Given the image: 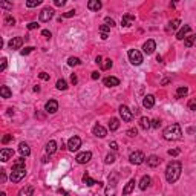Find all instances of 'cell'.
Returning <instances> with one entry per match:
<instances>
[{
  "label": "cell",
  "instance_id": "1",
  "mask_svg": "<svg viewBox=\"0 0 196 196\" xmlns=\"http://www.w3.org/2000/svg\"><path fill=\"white\" fill-rule=\"evenodd\" d=\"M181 170H182V165H181L179 161L169 162V165H167V169H165V179H167V182H169V184L176 182L179 179V176H181Z\"/></svg>",
  "mask_w": 196,
  "mask_h": 196
},
{
  "label": "cell",
  "instance_id": "2",
  "mask_svg": "<svg viewBox=\"0 0 196 196\" xmlns=\"http://www.w3.org/2000/svg\"><path fill=\"white\" fill-rule=\"evenodd\" d=\"M164 138L167 140V141H178L181 140V136H182V129H181V126L179 124H170L169 127H165L164 129Z\"/></svg>",
  "mask_w": 196,
  "mask_h": 196
},
{
  "label": "cell",
  "instance_id": "3",
  "mask_svg": "<svg viewBox=\"0 0 196 196\" xmlns=\"http://www.w3.org/2000/svg\"><path fill=\"white\" fill-rule=\"evenodd\" d=\"M25 175H26L25 165L23 167H12V172L9 175V179H11V182H20L22 179L25 178Z\"/></svg>",
  "mask_w": 196,
  "mask_h": 196
},
{
  "label": "cell",
  "instance_id": "4",
  "mask_svg": "<svg viewBox=\"0 0 196 196\" xmlns=\"http://www.w3.org/2000/svg\"><path fill=\"white\" fill-rule=\"evenodd\" d=\"M127 55H129V60H130V63H132V65L140 66V65L143 63V55H141L140 51H136V49H130Z\"/></svg>",
  "mask_w": 196,
  "mask_h": 196
},
{
  "label": "cell",
  "instance_id": "5",
  "mask_svg": "<svg viewBox=\"0 0 196 196\" xmlns=\"http://www.w3.org/2000/svg\"><path fill=\"white\" fill-rule=\"evenodd\" d=\"M144 160H146V156H144L143 152H140V150H136V152H132V153H130V156H129V161H130L132 164H135V165H140V164H143Z\"/></svg>",
  "mask_w": 196,
  "mask_h": 196
},
{
  "label": "cell",
  "instance_id": "6",
  "mask_svg": "<svg viewBox=\"0 0 196 196\" xmlns=\"http://www.w3.org/2000/svg\"><path fill=\"white\" fill-rule=\"evenodd\" d=\"M120 117L123 118V121L130 123V121L133 120V112H132L127 106H120Z\"/></svg>",
  "mask_w": 196,
  "mask_h": 196
},
{
  "label": "cell",
  "instance_id": "7",
  "mask_svg": "<svg viewBox=\"0 0 196 196\" xmlns=\"http://www.w3.org/2000/svg\"><path fill=\"white\" fill-rule=\"evenodd\" d=\"M80 146H81V140H80L78 136H72V138H69V141H68V149H69L71 152H77V150L80 149Z\"/></svg>",
  "mask_w": 196,
  "mask_h": 196
},
{
  "label": "cell",
  "instance_id": "8",
  "mask_svg": "<svg viewBox=\"0 0 196 196\" xmlns=\"http://www.w3.org/2000/svg\"><path fill=\"white\" fill-rule=\"evenodd\" d=\"M54 17V9L52 8H45V9H41V12H40V22H49L51 18Z\"/></svg>",
  "mask_w": 196,
  "mask_h": 196
},
{
  "label": "cell",
  "instance_id": "9",
  "mask_svg": "<svg viewBox=\"0 0 196 196\" xmlns=\"http://www.w3.org/2000/svg\"><path fill=\"white\" fill-rule=\"evenodd\" d=\"M155 49H156V43H155V40H147V41L143 45V51H144V54H147V55L153 54L155 52Z\"/></svg>",
  "mask_w": 196,
  "mask_h": 196
},
{
  "label": "cell",
  "instance_id": "10",
  "mask_svg": "<svg viewBox=\"0 0 196 196\" xmlns=\"http://www.w3.org/2000/svg\"><path fill=\"white\" fill-rule=\"evenodd\" d=\"M92 133H93L95 136H98V138H104L107 135V130L101 124H95L93 129H92Z\"/></svg>",
  "mask_w": 196,
  "mask_h": 196
},
{
  "label": "cell",
  "instance_id": "11",
  "mask_svg": "<svg viewBox=\"0 0 196 196\" xmlns=\"http://www.w3.org/2000/svg\"><path fill=\"white\" fill-rule=\"evenodd\" d=\"M90 158H92V153L90 152H81V153H78L77 155V162L78 164H86V162H89Z\"/></svg>",
  "mask_w": 196,
  "mask_h": 196
},
{
  "label": "cell",
  "instance_id": "12",
  "mask_svg": "<svg viewBox=\"0 0 196 196\" xmlns=\"http://www.w3.org/2000/svg\"><path fill=\"white\" fill-rule=\"evenodd\" d=\"M12 155H14V150L12 149H2L0 150V161H3V162H6L8 160H11L12 158Z\"/></svg>",
  "mask_w": 196,
  "mask_h": 196
},
{
  "label": "cell",
  "instance_id": "13",
  "mask_svg": "<svg viewBox=\"0 0 196 196\" xmlns=\"http://www.w3.org/2000/svg\"><path fill=\"white\" fill-rule=\"evenodd\" d=\"M133 23H135V16L133 14H124L123 18H121V26H124V28L132 26Z\"/></svg>",
  "mask_w": 196,
  "mask_h": 196
},
{
  "label": "cell",
  "instance_id": "14",
  "mask_svg": "<svg viewBox=\"0 0 196 196\" xmlns=\"http://www.w3.org/2000/svg\"><path fill=\"white\" fill-rule=\"evenodd\" d=\"M45 110H46L48 113H55V112L58 110V103H57L55 100H49V101L45 104Z\"/></svg>",
  "mask_w": 196,
  "mask_h": 196
},
{
  "label": "cell",
  "instance_id": "15",
  "mask_svg": "<svg viewBox=\"0 0 196 196\" xmlns=\"http://www.w3.org/2000/svg\"><path fill=\"white\" fill-rule=\"evenodd\" d=\"M103 83H104V86H107V88H115V86L120 84V80H118L117 77H106Z\"/></svg>",
  "mask_w": 196,
  "mask_h": 196
},
{
  "label": "cell",
  "instance_id": "16",
  "mask_svg": "<svg viewBox=\"0 0 196 196\" xmlns=\"http://www.w3.org/2000/svg\"><path fill=\"white\" fill-rule=\"evenodd\" d=\"M8 45H9V48H11V49H20V48H22V45H23V38H22V37H14V38H12Z\"/></svg>",
  "mask_w": 196,
  "mask_h": 196
},
{
  "label": "cell",
  "instance_id": "17",
  "mask_svg": "<svg viewBox=\"0 0 196 196\" xmlns=\"http://www.w3.org/2000/svg\"><path fill=\"white\" fill-rule=\"evenodd\" d=\"M143 106L146 109H152V107L155 106V97L153 95H146L143 100Z\"/></svg>",
  "mask_w": 196,
  "mask_h": 196
},
{
  "label": "cell",
  "instance_id": "18",
  "mask_svg": "<svg viewBox=\"0 0 196 196\" xmlns=\"http://www.w3.org/2000/svg\"><path fill=\"white\" fill-rule=\"evenodd\" d=\"M101 6H103L101 0H89L88 2V8H89L90 11H100Z\"/></svg>",
  "mask_w": 196,
  "mask_h": 196
},
{
  "label": "cell",
  "instance_id": "19",
  "mask_svg": "<svg viewBox=\"0 0 196 196\" xmlns=\"http://www.w3.org/2000/svg\"><path fill=\"white\" fill-rule=\"evenodd\" d=\"M190 32V25H184L181 29L178 31V34H176V38L178 40H184L185 37H187V34Z\"/></svg>",
  "mask_w": 196,
  "mask_h": 196
},
{
  "label": "cell",
  "instance_id": "20",
  "mask_svg": "<svg viewBox=\"0 0 196 196\" xmlns=\"http://www.w3.org/2000/svg\"><path fill=\"white\" fill-rule=\"evenodd\" d=\"M179 25H181V20H179V18L170 20V22H169V25L165 26V31H167V32H172V31H175V29L178 28Z\"/></svg>",
  "mask_w": 196,
  "mask_h": 196
},
{
  "label": "cell",
  "instance_id": "21",
  "mask_svg": "<svg viewBox=\"0 0 196 196\" xmlns=\"http://www.w3.org/2000/svg\"><path fill=\"white\" fill-rule=\"evenodd\" d=\"M18 152H20L22 156H29L31 149H29V146H28L26 143H20V146H18Z\"/></svg>",
  "mask_w": 196,
  "mask_h": 196
},
{
  "label": "cell",
  "instance_id": "22",
  "mask_svg": "<svg viewBox=\"0 0 196 196\" xmlns=\"http://www.w3.org/2000/svg\"><path fill=\"white\" fill-rule=\"evenodd\" d=\"M160 162H161V160L156 155H150V156L147 158V165H150V167H158Z\"/></svg>",
  "mask_w": 196,
  "mask_h": 196
},
{
  "label": "cell",
  "instance_id": "23",
  "mask_svg": "<svg viewBox=\"0 0 196 196\" xmlns=\"http://www.w3.org/2000/svg\"><path fill=\"white\" fill-rule=\"evenodd\" d=\"M109 31H110V26H109L107 23L100 26V34H101V38H103V40H107V38H109Z\"/></svg>",
  "mask_w": 196,
  "mask_h": 196
},
{
  "label": "cell",
  "instance_id": "24",
  "mask_svg": "<svg viewBox=\"0 0 196 196\" xmlns=\"http://www.w3.org/2000/svg\"><path fill=\"white\" fill-rule=\"evenodd\" d=\"M135 184H136V182H135V179H130V181L127 182V185L123 189V195H130V193H132V190L135 189Z\"/></svg>",
  "mask_w": 196,
  "mask_h": 196
},
{
  "label": "cell",
  "instance_id": "25",
  "mask_svg": "<svg viewBox=\"0 0 196 196\" xmlns=\"http://www.w3.org/2000/svg\"><path fill=\"white\" fill-rule=\"evenodd\" d=\"M195 43H196V34H192V36H189V37L184 38V45H185V48H192Z\"/></svg>",
  "mask_w": 196,
  "mask_h": 196
},
{
  "label": "cell",
  "instance_id": "26",
  "mask_svg": "<svg viewBox=\"0 0 196 196\" xmlns=\"http://www.w3.org/2000/svg\"><path fill=\"white\" fill-rule=\"evenodd\" d=\"M55 152H57V143L55 141H49L46 144V153L48 155H54Z\"/></svg>",
  "mask_w": 196,
  "mask_h": 196
},
{
  "label": "cell",
  "instance_id": "27",
  "mask_svg": "<svg viewBox=\"0 0 196 196\" xmlns=\"http://www.w3.org/2000/svg\"><path fill=\"white\" fill-rule=\"evenodd\" d=\"M150 182H152L150 176H143L141 181H140V189H141V190H147V187L150 185Z\"/></svg>",
  "mask_w": 196,
  "mask_h": 196
},
{
  "label": "cell",
  "instance_id": "28",
  "mask_svg": "<svg viewBox=\"0 0 196 196\" xmlns=\"http://www.w3.org/2000/svg\"><path fill=\"white\" fill-rule=\"evenodd\" d=\"M34 193V187L32 185H28V187H25V189H22L20 192H18V196H31Z\"/></svg>",
  "mask_w": 196,
  "mask_h": 196
},
{
  "label": "cell",
  "instance_id": "29",
  "mask_svg": "<svg viewBox=\"0 0 196 196\" xmlns=\"http://www.w3.org/2000/svg\"><path fill=\"white\" fill-rule=\"evenodd\" d=\"M140 126H141V129L147 130L149 127H152V121H150L147 117H141V120H140Z\"/></svg>",
  "mask_w": 196,
  "mask_h": 196
},
{
  "label": "cell",
  "instance_id": "30",
  "mask_svg": "<svg viewBox=\"0 0 196 196\" xmlns=\"http://www.w3.org/2000/svg\"><path fill=\"white\" fill-rule=\"evenodd\" d=\"M0 95H2V98H11L12 92H11V89L8 86H2L0 88Z\"/></svg>",
  "mask_w": 196,
  "mask_h": 196
},
{
  "label": "cell",
  "instance_id": "31",
  "mask_svg": "<svg viewBox=\"0 0 196 196\" xmlns=\"http://www.w3.org/2000/svg\"><path fill=\"white\" fill-rule=\"evenodd\" d=\"M83 182H84V184H86L88 187H92V185L98 184V182H97L95 179H92V178H90V176H89V173H84V175H83Z\"/></svg>",
  "mask_w": 196,
  "mask_h": 196
},
{
  "label": "cell",
  "instance_id": "32",
  "mask_svg": "<svg viewBox=\"0 0 196 196\" xmlns=\"http://www.w3.org/2000/svg\"><path fill=\"white\" fill-rule=\"evenodd\" d=\"M187 93H189V89L185 86H179L178 89H176V98H184Z\"/></svg>",
  "mask_w": 196,
  "mask_h": 196
},
{
  "label": "cell",
  "instance_id": "33",
  "mask_svg": "<svg viewBox=\"0 0 196 196\" xmlns=\"http://www.w3.org/2000/svg\"><path fill=\"white\" fill-rule=\"evenodd\" d=\"M118 127H120V120H118V118H112V120L109 121V129H110L112 132L117 130Z\"/></svg>",
  "mask_w": 196,
  "mask_h": 196
},
{
  "label": "cell",
  "instance_id": "34",
  "mask_svg": "<svg viewBox=\"0 0 196 196\" xmlns=\"http://www.w3.org/2000/svg\"><path fill=\"white\" fill-rule=\"evenodd\" d=\"M55 86H57V89H58V90H66V89H68V83H66L63 78H61V80H58Z\"/></svg>",
  "mask_w": 196,
  "mask_h": 196
},
{
  "label": "cell",
  "instance_id": "35",
  "mask_svg": "<svg viewBox=\"0 0 196 196\" xmlns=\"http://www.w3.org/2000/svg\"><path fill=\"white\" fill-rule=\"evenodd\" d=\"M41 2H43V0H26V6H28V8H36Z\"/></svg>",
  "mask_w": 196,
  "mask_h": 196
},
{
  "label": "cell",
  "instance_id": "36",
  "mask_svg": "<svg viewBox=\"0 0 196 196\" xmlns=\"http://www.w3.org/2000/svg\"><path fill=\"white\" fill-rule=\"evenodd\" d=\"M81 61H80V58H77V57H69V60H68V65L69 66H78Z\"/></svg>",
  "mask_w": 196,
  "mask_h": 196
},
{
  "label": "cell",
  "instance_id": "37",
  "mask_svg": "<svg viewBox=\"0 0 196 196\" xmlns=\"http://www.w3.org/2000/svg\"><path fill=\"white\" fill-rule=\"evenodd\" d=\"M110 68H112V60H110V58H106L104 63H101V69H103V71H107V69H110Z\"/></svg>",
  "mask_w": 196,
  "mask_h": 196
},
{
  "label": "cell",
  "instance_id": "38",
  "mask_svg": "<svg viewBox=\"0 0 196 196\" xmlns=\"http://www.w3.org/2000/svg\"><path fill=\"white\" fill-rule=\"evenodd\" d=\"M0 6H2L3 9H8V11H9V9H12V3H11V2H8V0H2V2H0Z\"/></svg>",
  "mask_w": 196,
  "mask_h": 196
},
{
  "label": "cell",
  "instance_id": "39",
  "mask_svg": "<svg viewBox=\"0 0 196 196\" xmlns=\"http://www.w3.org/2000/svg\"><path fill=\"white\" fill-rule=\"evenodd\" d=\"M5 23H6L8 26H14V25H16V18L11 17V16H8V17L5 18Z\"/></svg>",
  "mask_w": 196,
  "mask_h": 196
},
{
  "label": "cell",
  "instance_id": "40",
  "mask_svg": "<svg viewBox=\"0 0 196 196\" xmlns=\"http://www.w3.org/2000/svg\"><path fill=\"white\" fill-rule=\"evenodd\" d=\"M112 162H115V155H113V153H107L106 164H112Z\"/></svg>",
  "mask_w": 196,
  "mask_h": 196
},
{
  "label": "cell",
  "instance_id": "41",
  "mask_svg": "<svg viewBox=\"0 0 196 196\" xmlns=\"http://www.w3.org/2000/svg\"><path fill=\"white\" fill-rule=\"evenodd\" d=\"M23 165H25V160H23V156H22V158L16 160V162H14L12 167H23Z\"/></svg>",
  "mask_w": 196,
  "mask_h": 196
},
{
  "label": "cell",
  "instance_id": "42",
  "mask_svg": "<svg viewBox=\"0 0 196 196\" xmlns=\"http://www.w3.org/2000/svg\"><path fill=\"white\" fill-rule=\"evenodd\" d=\"M32 51H34V48H32V46H26V48H25V49H22V55H28V54H31L32 52Z\"/></svg>",
  "mask_w": 196,
  "mask_h": 196
},
{
  "label": "cell",
  "instance_id": "43",
  "mask_svg": "<svg viewBox=\"0 0 196 196\" xmlns=\"http://www.w3.org/2000/svg\"><path fill=\"white\" fill-rule=\"evenodd\" d=\"M179 153H181L179 149H170V150H169V155H170V156H178Z\"/></svg>",
  "mask_w": 196,
  "mask_h": 196
},
{
  "label": "cell",
  "instance_id": "44",
  "mask_svg": "<svg viewBox=\"0 0 196 196\" xmlns=\"http://www.w3.org/2000/svg\"><path fill=\"white\" fill-rule=\"evenodd\" d=\"M126 133H127V136L133 138V136H136V133H138V132H136V129H129V130H127Z\"/></svg>",
  "mask_w": 196,
  "mask_h": 196
},
{
  "label": "cell",
  "instance_id": "45",
  "mask_svg": "<svg viewBox=\"0 0 196 196\" xmlns=\"http://www.w3.org/2000/svg\"><path fill=\"white\" fill-rule=\"evenodd\" d=\"M38 77H40V80H45V81H48V80H49V74H46V72H40V74H38Z\"/></svg>",
  "mask_w": 196,
  "mask_h": 196
},
{
  "label": "cell",
  "instance_id": "46",
  "mask_svg": "<svg viewBox=\"0 0 196 196\" xmlns=\"http://www.w3.org/2000/svg\"><path fill=\"white\" fill-rule=\"evenodd\" d=\"M5 181H6V173H5V170L2 169V170H0V182L5 184Z\"/></svg>",
  "mask_w": 196,
  "mask_h": 196
},
{
  "label": "cell",
  "instance_id": "47",
  "mask_svg": "<svg viewBox=\"0 0 196 196\" xmlns=\"http://www.w3.org/2000/svg\"><path fill=\"white\" fill-rule=\"evenodd\" d=\"M37 28H38V23H37V22H31V23L28 25V29H29V31H32V29H37Z\"/></svg>",
  "mask_w": 196,
  "mask_h": 196
},
{
  "label": "cell",
  "instance_id": "48",
  "mask_svg": "<svg viewBox=\"0 0 196 196\" xmlns=\"http://www.w3.org/2000/svg\"><path fill=\"white\" fill-rule=\"evenodd\" d=\"M11 140H12V135H5V136H3V140H2V143H3V144H8Z\"/></svg>",
  "mask_w": 196,
  "mask_h": 196
},
{
  "label": "cell",
  "instance_id": "49",
  "mask_svg": "<svg viewBox=\"0 0 196 196\" xmlns=\"http://www.w3.org/2000/svg\"><path fill=\"white\" fill-rule=\"evenodd\" d=\"M41 36L46 37V38H51V37H52V34H51V31H48V29H43V31H41Z\"/></svg>",
  "mask_w": 196,
  "mask_h": 196
},
{
  "label": "cell",
  "instance_id": "50",
  "mask_svg": "<svg viewBox=\"0 0 196 196\" xmlns=\"http://www.w3.org/2000/svg\"><path fill=\"white\" fill-rule=\"evenodd\" d=\"M55 6H65L66 5V0H54Z\"/></svg>",
  "mask_w": 196,
  "mask_h": 196
},
{
  "label": "cell",
  "instance_id": "51",
  "mask_svg": "<svg viewBox=\"0 0 196 196\" xmlns=\"http://www.w3.org/2000/svg\"><path fill=\"white\" fill-rule=\"evenodd\" d=\"M104 22H106V23L109 25V26H110V28H112V26H115V22H113V18L106 17V20H104Z\"/></svg>",
  "mask_w": 196,
  "mask_h": 196
},
{
  "label": "cell",
  "instance_id": "52",
  "mask_svg": "<svg viewBox=\"0 0 196 196\" xmlns=\"http://www.w3.org/2000/svg\"><path fill=\"white\" fill-rule=\"evenodd\" d=\"M189 107H190L192 110H196V100H190V101H189Z\"/></svg>",
  "mask_w": 196,
  "mask_h": 196
},
{
  "label": "cell",
  "instance_id": "53",
  "mask_svg": "<svg viewBox=\"0 0 196 196\" xmlns=\"http://www.w3.org/2000/svg\"><path fill=\"white\" fill-rule=\"evenodd\" d=\"M160 126H161V121H160V120H153V121H152V127H155V129H158Z\"/></svg>",
  "mask_w": 196,
  "mask_h": 196
},
{
  "label": "cell",
  "instance_id": "54",
  "mask_svg": "<svg viewBox=\"0 0 196 196\" xmlns=\"http://www.w3.org/2000/svg\"><path fill=\"white\" fill-rule=\"evenodd\" d=\"M6 69V58H2V65H0V71Z\"/></svg>",
  "mask_w": 196,
  "mask_h": 196
},
{
  "label": "cell",
  "instance_id": "55",
  "mask_svg": "<svg viewBox=\"0 0 196 196\" xmlns=\"http://www.w3.org/2000/svg\"><path fill=\"white\" fill-rule=\"evenodd\" d=\"M71 83H72V84H77V83H78V78H77V75H75V74H72V75H71Z\"/></svg>",
  "mask_w": 196,
  "mask_h": 196
},
{
  "label": "cell",
  "instance_id": "56",
  "mask_svg": "<svg viewBox=\"0 0 196 196\" xmlns=\"http://www.w3.org/2000/svg\"><path fill=\"white\" fill-rule=\"evenodd\" d=\"M109 147H110L112 150H118V144L115 143V141H112V143L109 144Z\"/></svg>",
  "mask_w": 196,
  "mask_h": 196
},
{
  "label": "cell",
  "instance_id": "57",
  "mask_svg": "<svg viewBox=\"0 0 196 196\" xmlns=\"http://www.w3.org/2000/svg\"><path fill=\"white\" fill-rule=\"evenodd\" d=\"M113 187H115V185H113ZM113 187H112V189H110V187H107V189H106V195H113V193H115V189H113Z\"/></svg>",
  "mask_w": 196,
  "mask_h": 196
},
{
  "label": "cell",
  "instance_id": "58",
  "mask_svg": "<svg viewBox=\"0 0 196 196\" xmlns=\"http://www.w3.org/2000/svg\"><path fill=\"white\" fill-rule=\"evenodd\" d=\"M74 16H75V11H68V12H66V14H65L63 17L68 18V17H74Z\"/></svg>",
  "mask_w": 196,
  "mask_h": 196
},
{
  "label": "cell",
  "instance_id": "59",
  "mask_svg": "<svg viewBox=\"0 0 196 196\" xmlns=\"http://www.w3.org/2000/svg\"><path fill=\"white\" fill-rule=\"evenodd\" d=\"M90 77H92V80H98V78H100V74L95 71V72H92V75H90Z\"/></svg>",
  "mask_w": 196,
  "mask_h": 196
},
{
  "label": "cell",
  "instance_id": "60",
  "mask_svg": "<svg viewBox=\"0 0 196 196\" xmlns=\"http://www.w3.org/2000/svg\"><path fill=\"white\" fill-rule=\"evenodd\" d=\"M95 63H97V65H101V63H103V58H101V57L98 55V57L95 58Z\"/></svg>",
  "mask_w": 196,
  "mask_h": 196
},
{
  "label": "cell",
  "instance_id": "61",
  "mask_svg": "<svg viewBox=\"0 0 196 196\" xmlns=\"http://www.w3.org/2000/svg\"><path fill=\"white\" fill-rule=\"evenodd\" d=\"M34 92H40V86H36V88H34Z\"/></svg>",
  "mask_w": 196,
  "mask_h": 196
},
{
  "label": "cell",
  "instance_id": "62",
  "mask_svg": "<svg viewBox=\"0 0 196 196\" xmlns=\"http://www.w3.org/2000/svg\"><path fill=\"white\" fill-rule=\"evenodd\" d=\"M173 2H178V0H173Z\"/></svg>",
  "mask_w": 196,
  "mask_h": 196
}]
</instances>
